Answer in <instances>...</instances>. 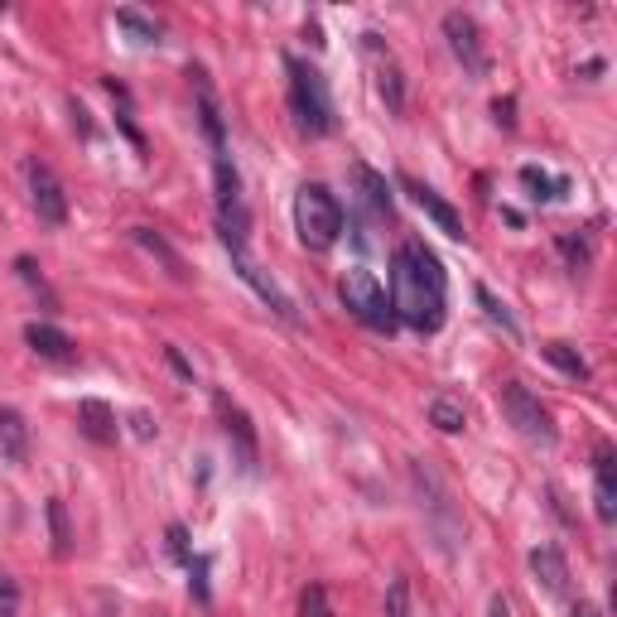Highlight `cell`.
Wrapping results in <instances>:
<instances>
[{
    "mask_svg": "<svg viewBox=\"0 0 617 617\" xmlns=\"http://www.w3.org/2000/svg\"><path fill=\"white\" fill-rule=\"evenodd\" d=\"M164 362H169V367H174V372L184 376V381H193V367H188L184 357H179V348H164Z\"/></svg>",
    "mask_w": 617,
    "mask_h": 617,
    "instance_id": "836d02e7",
    "label": "cell"
},
{
    "mask_svg": "<svg viewBox=\"0 0 617 617\" xmlns=\"http://www.w3.org/2000/svg\"><path fill=\"white\" fill-rule=\"evenodd\" d=\"M25 343L44 362H73L78 357V343L63 333V328H54V323H25Z\"/></svg>",
    "mask_w": 617,
    "mask_h": 617,
    "instance_id": "7c38bea8",
    "label": "cell"
},
{
    "mask_svg": "<svg viewBox=\"0 0 617 617\" xmlns=\"http://www.w3.org/2000/svg\"><path fill=\"white\" fill-rule=\"evenodd\" d=\"M213 405H217V420H222V434H227L232 449H237V463L251 473V468H256V454H261V449H256V425H251V415H246L227 391H217Z\"/></svg>",
    "mask_w": 617,
    "mask_h": 617,
    "instance_id": "ba28073f",
    "label": "cell"
},
{
    "mask_svg": "<svg viewBox=\"0 0 617 617\" xmlns=\"http://www.w3.org/2000/svg\"><path fill=\"white\" fill-rule=\"evenodd\" d=\"M299 617H333V608H328V589H323V584H309V589L299 593Z\"/></svg>",
    "mask_w": 617,
    "mask_h": 617,
    "instance_id": "83f0119b",
    "label": "cell"
},
{
    "mask_svg": "<svg viewBox=\"0 0 617 617\" xmlns=\"http://www.w3.org/2000/svg\"><path fill=\"white\" fill-rule=\"evenodd\" d=\"M444 270L425 242H401L391 256V314L415 328V333H439L444 328Z\"/></svg>",
    "mask_w": 617,
    "mask_h": 617,
    "instance_id": "6da1fadb",
    "label": "cell"
},
{
    "mask_svg": "<svg viewBox=\"0 0 617 617\" xmlns=\"http://www.w3.org/2000/svg\"><path fill=\"white\" fill-rule=\"evenodd\" d=\"M131 242L140 246L145 256H155V261H160V266L169 270V280H179V285H184L188 275H193V270H188V261H184V256H179V251H174L169 242H164V237L155 232V227H131Z\"/></svg>",
    "mask_w": 617,
    "mask_h": 617,
    "instance_id": "4fadbf2b",
    "label": "cell"
},
{
    "mask_svg": "<svg viewBox=\"0 0 617 617\" xmlns=\"http://www.w3.org/2000/svg\"><path fill=\"white\" fill-rule=\"evenodd\" d=\"M540 357H545L550 367H560L564 376H574V381H589V362L569 348V343H545V348H540Z\"/></svg>",
    "mask_w": 617,
    "mask_h": 617,
    "instance_id": "ffe728a7",
    "label": "cell"
},
{
    "mask_svg": "<svg viewBox=\"0 0 617 617\" xmlns=\"http://www.w3.org/2000/svg\"><path fill=\"white\" fill-rule=\"evenodd\" d=\"M338 299H343V309H348L352 319L376 328V333H391V328H396L391 295L381 290V280H376L372 270H348V275L338 280Z\"/></svg>",
    "mask_w": 617,
    "mask_h": 617,
    "instance_id": "277c9868",
    "label": "cell"
},
{
    "mask_svg": "<svg viewBox=\"0 0 617 617\" xmlns=\"http://www.w3.org/2000/svg\"><path fill=\"white\" fill-rule=\"evenodd\" d=\"M213 174H217V208H227V203H242V179H237V169L227 155H217L213 160Z\"/></svg>",
    "mask_w": 617,
    "mask_h": 617,
    "instance_id": "cb8c5ba5",
    "label": "cell"
},
{
    "mask_svg": "<svg viewBox=\"0 0 617 617\" xmlns=\"http://www.w3.org/2000/svg\"><path fill=\"white\" fill-rule=\"evenodd\" d=\"M569 617H603V613H598L593 603H574V613H569Z\"/></svg>",
    "mask_w": 617,
    "mask_h": 617,
    "instance_id": "8d00e7d4",
    "label": "cell"
},
{
    "mask_svg": "<svg viewBox=\"0 0 617 617\" xmlns=\"http://www.w3.org/2000/svg\"><path fill=\"white\" fill-rule=\"evenodd\" d=\"M521 184L531 188V198H560L564 193V179H550L536 164H521Z\"/></svg>",
    "mask_w": 617,
    "mask_h": 617,
    "instance_id": "d4e9b609",
    "label": "cell"
},
{
    "mask_svg": "<svg viewBox=\"0 0 617 617\" xmlns=\"http://www.w3.org/2000/svg\"><path fill=\"white\" fill-rule=\"evenodd\" d=\"M444 39H449V54L463 63V73H468V78H487L492 58H487L483 29H478V20H473V15L449 10V15H444Z\"/></svg>",
    "mask_w": 617,
    "mask_h": 617,
    "instance_id": "8992f818",
    "label": "cell"
},
{
    "mask_svg": "<svg viewBox=\"0 0 617 617\" xmlns=\"http://www.w3.org/2000/svg\"><path fill=\"white\" fill-rule=\"evenodd\" d=\"M492 116H497V126H516V116H511V102H497V107H492Z\"/></svg>",
    "mask_w": 617,
    "mask_h": 617,
    "instance_id": "d590c367",
    "label": "cell"
},
{
    "mask_svg": "<svg viewBox=\"0 0 617 617\" xmlns=\"http://www.w3.org/2000/svg\"><path fill=\"white\" fill-rule=\"evenodd\" d=\"M15 270H20V280H25L29 290H39V295H49V285H44V275H39V266H34L29 256H20V261H15Z\"/></svg>",
    "mask_w": 617,
    "mask_h": 617,
    "instance_id": "1f68e13d",
    "label": "cell"
},
{
    "mask_svg": "<svg viewBox=\"0 0 617 617\" xmlns=\"http://www.w3.org/2000/svg\"><path fill=\"white\" fill-rule=\"evenodd\" d=\"M116 25L131 34L135 44H160V25L150 20V15H140V10H131V5H121L116 10Z\"/></svg>",
    "mask_w": 617,
    "mask_h": 617,
    "instance_id": "44dd1931",
    "label": "cell"
},
{
    "mask_svg": "<svg viewBox=\"0 0 617 617\" xmlns=\"http://www.w3.org/2000/svg\"><path fill=\"white\" fill-rule=\"evenodd\" d=\"M237 275H242L246 285H251V290H256V295L266 299L270 309H275V314H280V319H295V304H290V295H285V290H280V285H275V280H270L266 270L261 266H251V261H237Z\"/></svg>",
    "mask_w": 617,
    "mask_h": 617,
    "instance_id": "2e32d148",
    "label": "cell"
},
{
    "mask_svg": "<svg viewBox=\"0 0 617 617\" xmlns=\"http://www.w3.org/2000/svg\"><path fill=\"white\" fill-rule=\"evenodd\" d=\"M198 116H203V131H208V140H213V155H227V135H222V116H217V102L203 92L198 97Z\"/></svg>",
    "mask_w": 617,
    "mask_h": 617,
    "instance_id": "484cf974",
    "label": "cell"
},
{
    "mask_svg": "<svg viewBox=\"0 0 617 617\" xmlns=\"http://www.w3.org/2000/svg\"><path fill=\"white\" fill-rule=\"evenodd\" d=\"M295 232H299V246H309V251H328V246L343 237V203H338L323 184H299V193H295Z\"/></svg>",
    "mask_w": 617,
    "mask_h": 617,
    "instance_id": "3957f363",
    "label": "cell"
},
{
    "mask_svg": "<svg viewBox=\"0 0 617 617\" xmlns=\"http://www.w3.org/2000/svg\"><path fill=\"white\" fill-rule=\"evenodd\" d=\"M376 97L386 102V111H391V116H401V111H405V78H401V68H396L391 58H381V63H376Z\"/></svg>",
    "mask_w": 617,
    "mask_h": 617,
    "instance_id": "d6986e66",
    "label": "cell"
},
{
    "mask_svg": "<svg viewBox=\"0 0 617 617\" xmlns=\"http://www.w3.org/2000/svg\"><path fill=\"white\" fill-rule=\"evenodd\" d=\"M0 617H20V584L0 574Z\"/></svg>",
    "mask_w": 617,
    "mask_h": 617,
    "instance_id": "f546056e",
    "label": "cell"
},
{
    "mask_svg": "<svg viewBox=\"0 0 617 617\" xmlns=\"http://www.w3.org/2000/svg\"><path fill=\"white\" fill-rule=\"evenodd\" d=\"M352 179H357V188H362L367 213H372V217H391V184H386L376 169H367V164H352Z\"/></svg>",
    "mask_w": 617,
    "mask_h": 617,
    "instance_id": "ac0fdd59",
    "label": "cell"
},
{
    "mask_svg": "<svg viewBox=\"0 0 617 617\" xmlns=\"http://www.w3.org/2000/svg\"><path fill=\"white\" fill-rule=\"evenodd\" d=\"M0 454L10 463H29V425L15 405H0Z\"/></svg>",
    "mask_w": 617,
    "mask_h": 617,
    "instance_id": "9a60e30c",
    "label": "cell"
},
{
    "mask_svg": "<svg viewBox=\"0 0 617 617\" xmlns=\"http://www.w3.org/2000/svg\"><path fill=\"white\" fill-rule=\"evenodd\" d=\"M478 304H483V309H487V319L497 323V328H502L507 338H516V333H521V328H516V319H511V314H507V304H502V299L492 295L487 285H478Z\"/></svg>",
    "mask_w": 617,
    "mask_h": 617,
    "instance_id": "4316f807",
    "label": "cell"
},
{
    "mask_svg": "<svg viewBox=\"0 0 617 617\" xmlns=\"http://www.w3.org/2000/svg\"><path fill=\"white\" fill-rule=\"evenodd\" d=\"M25 184H29V203H34L39 222H44V227H63V222H68V193H63L58 174L39 160V155L25 160Z\"/></svg>",
    "mask_w": 617,
    "mask_h": 617,
    "instance_id": "52a82bcc",
    "label": "cell"
},
{
    "mask_svg": "<svg viewBox=\"0 0 617 617\" xmlns=\"http://www.w3.org/2000/svg\"><path fill=\"white\" fill-rule=\"evenodd\" d=\"M49 531H54V555L58 560H68L73 555V526H68V507L58 502V497H49Z\"/></svg>",
    "mask_w": 617,
    "mask_h": 617,
    "instance_id": "7402d4cb",
    "label": "cell"
},
{
    "mask_svg": "<svg viewBox=\"0 0 617 617\" xmlns=\"http://www.w3.org/2000/svg\"><path fill=\"white\" fill-rule=\"evenodd\" d=\"M188 574H193V579H188L193 598H198V603H208V584H203V579H208V560H188Z\"/></svg>",
    "mask_w": 617,
    "mask_h": 617,
    "instance_id": "4dcf8cb0",
    "label": "cell"
},
{
    "mask_svg": "<svg viewBox=\"0 0 617 617\" xmlns=\"http://www.w3.org/2000/svg\"><path fill=\"white\" fill-rule=\"evenodd\" d=\"M430 425H439L444 434H458L463 425H468V415H463V405H458L454 396H434L430 401Z\"/></svg>",
    "mask_w": 617,
    "mask_h": 617,
    "instance_id": "603a6c76",
    "label": "cell"
},
{
    "mask_svg": "<svg viewBox=\"0 0 617 617\" xmlns=\"http://www.w3.org/2000/svg\"><path fill=\"white\" fill-rule=\"evenodd\" d=\"M386 617H410V579H391V589H386Z\"/></svg>",
    "mask_w": 617,
    "mask_h": 617,
    "instance_id": "f1b7e54d",
    "label": "cell"
},
{
    "mask_svg": "<svg viewBox=\"0 0 617 617\" xmlns=\"http://www.w3.org/2000/svg\"><path fill=\"white\" fill-rule=\"evenodd\" d=\"M502 415L511 420V430L521 434V439H531L540 449H555V420H550V410L540 405V396L531 386H521V381H507L502 386Z\"/></svg>",
    "mask_w": 617,
    "mask_h": 617,
    "instance_id": "5b68a950",
    "label": "cell"
},
{
    "mask_svg": "<svg viewBox=\"0 0 617 617\" xmlns=\"http://www.w3.org/2000/svg\"><path fill=\"white\" fill-rule=\"evenodd\" d=\"M285 73H290V111H295L299 131L304 135H333L338 126V111L328 97V82L319 68H309L304 58H285Z\"/></svg>",
    "mask_w": 617,
    "mask_h": 617,
    "instance_id": "7a4b0ae2",
    "label": "cell"
},
{
    "mask_svg": "<svg viewBox=\"0 0 617 617\" xmlns=\"http://www.w3.org/2000/svg\"><path fill=\"white\" fill-rule=\"evenodd\" d=\"M169 555H174V560H193V555H188V531L184 526H169Z\"/></svg>",
    "mask_w": 617,
    "mask_h": 617,
    "instance_id": "d6a6232c",
    "label": "cell"
},
{
    "mask_svg": "<svg viewBox=\"0 0 617 617\" xmlns=\"http://www.w3.org/2000/svg\"><path fill=\"white\" fill-rule=\"evenodd\" d=\"M217 232H222V246L232 251V261H242V256H246V237H251V217H246L242 203L217 208Z\"/></svg>",
    "mask_w": 617,
    "mask_h": 617,
    "instance_id": "e0dca14e",
    "label": "cell"
},
{
    "mask_svg": "<svg viewBox=\"0 0 617 617\" xmlns=\"http://www.w3.org/2000/svg\"><path fill=\"white\" fill-rule=\"evenodd\" d=\"M401 188L410 193V203H415L420 213L430 217V222L439 227V232H444V237H449V242H463V237H468V227H463V213H458L449 198H439L430 184H420V179H401Z\"/></svg>",
    "mask_w": 617,
    "mask_h": 617,
    "instance_id": "9c48e42d",
    "label": "cell"
},
{
    "mask_svg": "<svg viewBox=\"0 0 617 617\" xmlns=\"http://www.w3.org/2000/svg\"><path fill=\"white\" fill-rule=\"evenodd\" d=\"M526 564H531V574H536V584L545 593H555V598H560V593H569V560H564L555 545H536Z\"/></svg>",
    "mask_w": 617,
    "mask_h": 617,
    "instance_id": "8fae6325",
    "label": "cell"
},
{
    "mask_svg": "<svg viewBox=\"0 0 617 617\" xmlns=\"http://www.w3.org/2000/svg\"><path fill=\"white\" fill-rule=\"evenodd\" d=\"M78 425H82V434H87L92 444H116V434H121L116 410H111L107 401H97V396L78 401Z\"/></svg>",
    "mask_w": 617,
    "mask_h": 617,
    "instance_id": "5bb4252c",
    "label": "cell"
},
{
    "mask_svg": "<svg viewBox=\"0 0 617 617\" xmlns=\"http://www.w3.org/2000/svg\"><path fill=\"white\" fill-rule=\"evenodd\" d=\"M593 511H598L603 526L617 521V458H613V449H598V458H593Z\"/></svg>",
    "mask_w": 617,
    "mask_h": 617,
    "instance_id": "30bf717a",
    "label": "cell"
},
{
    "mask_svg": "<svg viewBox=\"0 0 617 617\" xmlns=\"http://www.w3.org/2000/svg\"><path fill=\"white\" fill-rule=\"evenodd\" d=\"M131 430L140 434V439H150V434H155V425H150V415H145V410H135V415H131Z\"/></svg>",
    "mask_w": 617,
    "mask_h": 617,
    "instance_id": "e575fe53",
    "label": "cell"
},
{
    "mask_svg": "<svg viewBox=\"0 0 617 617\" xmlns=\"http://www.w3.org/2000/svg\"><path fill=\"white\" fill-rule=\"evenodd\" d=\"M487 617H507V598H492V608H487Z\"/></svg>",
    "mask_w": 617,
    "mask_h": 617,
    "instance_id": "74e56055",
    "label": "cell"
}]
</instances>
